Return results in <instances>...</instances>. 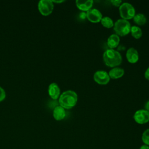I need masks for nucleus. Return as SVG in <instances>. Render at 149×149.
<instances>
[{
	"mask_svg": "<svg viewBox=\"0 0 149 149\" xmlns=\"http://www.w3.org/2000/svg\"><path fill=\"white\" fill-rule=\"evenodd\" d=\"M77 93L73 90H66L61 94L58 101L59 105L65 109H70L74 107L77 102Z\"/></svg>",
	"mask_w": 149,
	"mask_h": 149,
	"instance_id": "nucleus-1",
	"label": "nucleus"
},
{
	"mask_svg": "<svg viewBox=\"0 0 149 149\" xmlns=\"http://www.w3.org/2000/svg\"><path fill=\"white\" fill-rule=\"evenodd\" d=\"M103 61L108 67L115 68L120 65L122 61L121 54L118 51L113 49H108L103 54Z\"/></svg>",
	"mask_w": 149,
	"mask_h": 149,
	"instance_id": "nucleus-2",
	"label": "nucleus"
},
{
	"mask_svg": "<svg viewBox=\"0 0 149 149\" xmlns=\"http://www.w3.org/2000/svg\"><path fill=\"white\" fill-rule=\"evenodd\" d=\"M113 27L116 34L119 36H125L130 33L131 25L128 20L120 19L114 23Z\"/></svg>",
	"mask_w": 149,
	"mask_h": 149,
	"instance_id": "nucleus-3",
	"label": "nucleus"
},
{
	"mask_svg": "<svg viewBox=\"0 0 149 149\" xmlns=\"http://www.w3.org/2000/svg\"><path fill=\"white\" fill-rule=\"evenodd\" d=\"M119 11L122 19L127 20L133 19L136 15L134 6L128 2H123L119 7Z\"/></svg>",
	"mask_w": 149,
	"mask_h": 149,
	"instance_id": "nucleus-4",
	"label": "nucleus"
},
{
	"mask_svg": "<svg viewBox=\"0 0 149 149\" xmlns=\"http://www.w3.org/2000/svg\"><path fill=\"white\" fill-rule=\"evenodd\" d=\"M37 7L40 13L42 15L47 16L52 13L54 3L51 0H40L38 2Z\"/></svg>",
	"mask_w": 149,
	"mask_h": 149,
	"instance_id": "nucleus-5",
	"label": "nucleus"
},
{
	"mask_svg": "<svg viewBox=\"0 0 149 149\" xmlns=\"http://www.w3.org/2000/svg\"><path fill=\"white\" fill-rule=\"evenodd\" d=\"M133 119L139 124L147 123L149 122V112L144 109H139L134 113Z\"/></svg>",
	"mask_w": 149,
	"mask_h": 149,
	"instance_id": "nucleus-6",
	"label": "nucleus"
},
{
	"mask_svg": "<svg viewBox=\"0 0 149 149\" xmlns=\"http://www.w3.org/2000/svg\"><path fill=\"white\" fill-rule=\"evenodd\" d=\"M93 79L97 84L100 85H106L110 80L108 73L104 70L96 71L94 74Z\"/></svg>",
	"mask_w": 149,
	"mask_h": 149,
	"instance_id": "nucleus-7",
	"label": "nucleus"
},
{
	"mask_svg": "<svg viewBox=\"0 0 149 149\" xmlns=\"http://www.w3.org/2000/svg\"><path fill=\"white\" fill-rule=\"evenodd\" d=\"M86 17L90 22L97 23L101 22L102 15L98 9L91 8L86 12Z\"/></svg>",
	"mask_w": 149,
	"mask_h": 149,
	"instance_id": "nucleus-8",
	"label": "nucleus"
},
{
	"mask_svg": "<svg viewBox=\"0 0 149 149\" xmlns=\"http://www.w3.org/2000/svg\"><path fill=\"white\" fill-rule=\"evenodd\" d=\"M48 93L52 99H58L61 95V90L58 84L55 82L50 83L48 88Z\"/></svg>",
	"mask_w": 149,
	"mask_h": 149,
	"instance_id": "nucleus-9",
	"label": "nucleus"
},
{
	"mask_svg": "<svg viewBox=\"0 0 149 149\" xmlns=\"http://www.w3.org/2000/svg\"><path fill=\"white\" fill-rule=\"evenodd\" d=\"M126 57L127 61L130 63H135L137 62L139 59L138 51L134 48H129L126 53Z\"/></svg>",
	"mask_w": 149,
	"mask_h": 149,
	"instance_id": "nucleus-10",
	"label": "nucleus"
},
{
	"mask_svg": "<svg viewBox=\"0 0 149 149\" xmlns=\"http://www.w3.org/2000/svg\"><path fill=\"white\" fill-rule=\"evenodd\" d=\"M93 0H87V1H80L77 0L76 1V7L80 10L83 12H87L90 9L92 8L93 5Z\"/></svg>",
	"mask_w": 149,
	"mask_h": 149,
	"instance_id": "nucleus-11",
	"label": "nucleus"
},
{
	"mask_svg": "<svg viewBox=\"0 0 149 149\" xmlns=\"http://www.w3.org/2000/svg\"><path fill=\"white\" fill-rule=\"evenodd\" d=\"M52 115L55 120H61L63 119L66 116L65 109L59 105H57L54 108Z\"/></svg>",
	"mask_w": 149,
	"mask_h": 149,
	"instance_id": "nucleus-12",
	"label": "nucleus"
},
{
	"mask_svg": "<svg viewBox=\"0 0 149 149\" xmlns=\"http://www.w3.org/2000/svg\"><path fill=\"white\" fill-rule=\"evenodd\" d=\"M120 42L119 36L116 34H112L109 36L107 39V45L109 49H113L116 48Z\"/></svg>",
	"mask_w": 149,
	"mask_h": 149,
	"instance_id": "nucleus-13",
	"label": "nucleus"
},
{
	"mask_svg": "<svg viewBox=\"0 0 149 149\" xmlns=\"http://www.w3.org/2000/svg\"><path fill=\"white\" fill-rule=\"evenodd\" d=\"M125 74V70L119 67H115L112 68L108 72L110 79H117L122 77Z\"/></svg>",
	"mask_w": 149,
	"mask_h": 149,
	"instance_id": "nucleus-14",
	"label": "nucleus"
},
{
	"mask_svg": "<svg viewBox=\"0 0 149 149\" xmlns=\"http://www.w3.org/2000/svg\"><path fill=\"white\" fill-rule=\"evenodd\" d=\"M134 22L139 26H143L146 23L147 18L143 13L136 14L133 18Z\"/></svg>",
	"mask_w": 149,
	"mask_h": 149,
	"instance_id": "nucleus-15",
	"label": "nucleus"
},
{
	"mask_svg": "<svg viewBox=\"0 0 149 149\" xmlns=\"http://www.w3.org/2000/svg\"><path fill=\"white\" fill-rule=\"evenodd\" d=\"M131 35L135 39H139L143 35V32L141 29L138 27L137 26H131L130 32Z\"/></svg>",
	"mask_w": 149,
	"mask_h": 149,
	"instance_id": "nucleus-16",
	"label": "nucleus"
},
{
	"mask_svg": "<svg viewBox=\"0 0 149 149\" xmlns=\"http://www.w3.org/2000/svg\"><path fill=\"white\" fill-rule=\"evenodd\" d=\"M100 22L103 27L107 29L112 28L113 27V25H114V23L112 19L108 16L102 17Z\"/></svg>",
	"mask_w": 149,
	"mask_h": 149,
	"instance_id": "nucleus-17",
	"label": "nucleus"
},
{
	"mask_svg": "<svg viewBox=\"0 0 149 149\" xmlns=\"http://www.w3.org/2000/svg\"><path fill=\"white\" fill-rule=\"evenodd\" d=\"M141 140L144 144L149 146V129H147L144 131L142 134Z\"/></svg>",
	"mask_w": 149,
	"mask_h": 149,
	"instance_id": "nucleus-18",
	"label": "nucleus"
},
{
	"mask_svg": "<svg viewBox=\"0 0 149 149\" xmlns=\"http://www.w3.org/2000/svg\"><path fill=\"white\" fill-rule=\"evenodd\" d=\"M6 98V92L5 90L0 86V102L2 101Z\"/></svg>",
	"mask_w": 149,
	"mask_h": 149,
	"instance_id": "nucleus-19",
	"label": "nucleus"
},
{
	"mask_svg": "<svg viewBox=\"0 0 149 149\" xmlns=\"http://www.w3.org/2000/svg\"><path fill=\"white\" fill-rule=\"evenodd\" d=\"M111 2L112 5H113L116 7H119L121 5V4L123 3L122 1L120 0H112L111 1Z\"/></svg>",
	"mask_w": 149,
	"mask_h": 149,
	"instance_id": "nucleus-20",
	"label": "nucleus"
},
{
	"mask_svg": "<svg viewBox=\"0 0 149 149\" xmlns=\"http://www.w3.org/2000/svg\"><path fill=\"white\" fill-rule=\"evenodd\" d=\"M144 77L146 78V79H147V80L149 81V67L146 69V70L145 71L144 73Z\"/></svg>",
	"mask_w": 149,
	"mask_h": 149,
	"instance_id": "nucleus-21",
	"label": "nucleus"
},
{
	"mask_svg": "<svg viewBox=\"0 0 149 149\" xmlns=\"http://www.w3.org/2000/svg\"><path fill=\"white\" fill-rule=\"evenodd\" d=\"M86 17V13H84L83 12L80 13V18L84 19Z\"/></svg>",
	"mask_w": 149,
	"mask_h": 149,
	"instance_id": "nucleus-22",
	"label": "nucleus"
},
{
	"mask_svg": "<svg viewBox=\"0 0 149 149\" xmlns=\"http://www.w3.org/2000/svg\"><path fill=\"white\" fill-rule=\"evenodd\" d=\"M144 108L146 111H147L148 112H149V101H148L147 102H146V103L145 104V105H144Z\"/></svg>",
	"mask_w": 149,
	"mask_h": 149,
	"instance_id": "nucleus-23",
	"label": "nucleus"
},
{
	"mask_svg": "<svg viewBox=\"0 0 149 149\" xmlns=\"http://www.w3.org/2000/svg\"><path fill=\"white\" fill-rule=\"evenodd\" d=\"M139 149H149V146H147L146 144H144V145L141 146V147H140Z\"/></svg>",
	"mask_w": 149,
	"mask_h": 149,
	"instance_id": "nucleus-24",
	"label": "nucleus"
},
{
	"mask_svg": "<svg viewBox=\"0 0 149 149\" xmlns=\"http://www.w3.org/2000/svg\"><path fill=\"white\" fill-rule=\"evenodd\" d=\"M52 2L54 3H62L63 2H65V1H52Z\"/></svg>",
	"mask_w": 149,
	"mask_h": 149,
	"instance_id": "nucleus-25",
	"label": "nucleus"
}]
</instances>
